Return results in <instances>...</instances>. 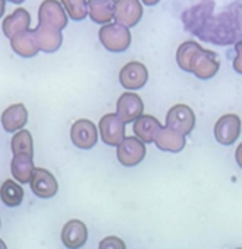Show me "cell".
I'll use <instances>...</instances> for the list:
<instances>
[{"label":"cell","mask_w":242,"mask_h":249,"mask_svg":"<svg viewBox=\"0 0 242 249\" xmlns=\"http://www.w3.org/2000/svg\"><path fill=\"white\" fill-rule=\"evenodd\" d=\"M60 237L68 249H79L88 239V229L81 220H69L63 226Z\"/></svg>","instance_id":"cell-14"},{"label":"cell","mask_w":242,"mask_h":249,"mask_svg":"<svg viewBox=\"0 0 242 249\" xmlns=\"http://www.w3.org/2000/svg\"><path fill=\"white\" fill-rule=\"evenodd\" d=\"M98 249H127V245L117 236H106L100 240Z\"/></svg>","instance_id":"cell-25"},{"label":"cell","mask_w":242,"mask_h":249,"mask_svg":"<svg viewBox=\"0 0 242 249\" xmlns=\"http://www.w3.org/2000/svg\"><path fill=\"white\" fill-rule=\"evenodd\" d=\"M176 62L182 71L194 73L200 79H210L220 69L219 56L191 40L179 46L176 52Z\"/></svg>","instance_id":"cell-2"},{"label":"cell","mask_w":242,"mask_h":249,"mask_svg":"<svg viewBox=\"0 0 242 249\" xmlns=\"http://www.w3.org/2000/svg\"><path fill=\"white\" fill-rule=\"evenodd\" d=\"M11 47L21 57H34L40 52L34 30H27L15 34L11 38Z\"/></svg>","instance_id":"cell-17"},{"label":"cell","mask_w":242,"mask_h":249,"mask_svg":"<svg viewBox=\"0 0 242 249\" xmlns=\"http://www.w3.org/2000/svg\"><path fill=\"white\" fill-rule=\"evenodd\" d=\"M71 140L74 145L81 150L93 148L98 141V134L95 129V124L88 119H79L74 122L71 128Z\"/></svg>","instance_id":"cell-8"},{"label":"cell","mask_w":242,"mask_h":249,"mask_svg":"<svg viewBox=\"0 0 242 249\" xmlns=\"http://www.w3.org/2000/svg\"><path fill=\"white\" fill-rule=\"evenodd\" d=\"M119 81L127 89H140L149 81V71L140 62H130L120 69Z\"/></svg>","instance_id":"cell-12"},{"label":"cell","mask_w":242,"mask_h":249,"mask_svg":"<svg viewBox=\"0 0 242 249\" xmlns=\"http://www.w3.org/2000/svg\"><path fill=\"white\" fill-rule=\"evenodd\" d=\"M28 120V111L22 103L8 107L2 113V126L6 132H17L24 129Z\"/></svg>","instance_id":"cell-16"},{"label":"cell","mask_w":242,"mask_h":249,"mask_svg":"<svg viewBox=\"0 0 242 249\" xmlns=\"http://www.w3.org/2000/svg\"><path fill=\"white\" fill-rule=\"evenodd\" d=\"M38 24L62 31L68 25V15L62 3L57 0H44L38 8Z\"/></svg>","instance_id":"cell-6"},{"label":"cell","mask_w":242,"mask_h":249,"mask_svg":"<svg viewBox=\"0 0 242 249\" xmlns=\"http://www.w3.org/2000/svg\"><path fill=\"white\" fill-rule=\"evenodd\" d=\"M34 34H36L38 49L44 53H55L62 46V40H63L62 31H59L53 27L38 24L34 28Z\"/></svg>","instance_id":"cell-15"},{"label":"cell","mask_w":242,"mask_h":249,"mask_svg":"<svg viewBox=\"0 0 242 249\" xmlns=\"http://www.w3.org/2000/svg\"><path fill=\"white\" fill-rule=\"evenodd\" d=\"M30 24H31V15L28 14V11L24 8H18L3 19L2 30L3 34L11 40L15 34L30 30Z\"/></svg>","instance_id":"cell-18"},{"label":"cell","mask_w":242,"mask_h":249,"mask_svg":"<svg viewBox=\"0 0 242 249\" xmlns=\"http://www.w3.org/2000/svg\"><path fill=\"white\" fill-rule=\"evenodd\" d=\"M60 3L74 21H82L88 15V0H60Z\"/></svg>","instance_id":"cell-24"},{"label":"cell","mask_w":242,"mask_h":249,"mask_svg":"<svg viewBox=\"0 0 242 249\" xmlns=\"http://www.w3.org/2000/svg\"><path fill=\"white\" fill-rule=\"evenodd\" d=\"M241 135V119L236 114H224L214 124V137L222 145H232Z\"/></svg>","instance_id":"cell-9"},{"label":"cell","mask_w":242,"mask_h":249,"mask_svg":"<svg viewBox=\"0 0 242 249\" xmlns=\"http://www.w3.org/2000/svg\"><path fill=\"white\" fill-rule=\"evenodd\" d=\"M8 2L15 3V5H19V3H22V2H24V0H8Z\"/></svg>","instance_id":"cell-31"},{"label":"cell","mask_w":242,"mask_h":249,"mask_svg":"<svg viewBox=\"0 0 242 249\" xmlns=\"http://www.w3.org/2000/svg\"><path fill=\"white\" fill-rule=\"evenodd\" d=\"M162 129L160 122L150 114H144L141 116L138 120H135L134 123V134L138 140H141L143 142H153L156 140V135L159 134V131Z\"/></svg>","instance_id":"cell-19"},{"label":"cell","mask_w":242,"mask_h":249,"mask_svg":"<svg viewBox=\"0 0 242 249\" xmlns=\"http://www.w3.org/2000/svg\"><path fill=\"white\" fill-rule=\"evenodd\" d=\"M34 156H27V154H17L12 159L11 163V170L12 176L19 182V183H30L34 172V163H33Z\"/></svg>","instance_id":"cell-22"},{"label":"cell","mask_w":242,"mask_h":249,"mask_svg":"<svg viewBox=\"0 0 242 249\" xmlns=\"http://www.w3.org/2000/svg\"><path fill=\"white\" fill-rule=\"evenodd\" d=\"M156 145L162 151H169V153H179L185 148V137L181 135L179 132H175L169 128H162L159 134L156 135L154 140Z\"/></svg>","instance_id":"cell-21"},{"label":"cell","mask_w":242,"mask_h":249,"mask_svg":"<svg viewBox=\"0 0 242 249\" xmlns=\"http://www.w3.org/2000/svg\"><path fill=\"white\" fill-rule=\"evenodd\" d=\"M195 126V114L186 104L173 106L166 116V128L179 132L181 135H188Z\"/></svg>","instance_id":"cell-5"},{"label":"cell","mask_w":242,"mask_h":249,"mask_svg":"<svg viewBox=\"0 0 242 249\" xmlns=\"http://www.w3.org/2000/svg\"><path fill=\"white\" fill-rule=\"evenodd\" d=\"M238 249H242V248H238Z\"/></svg>","instance_id":"cell-32"},{"label":"cell","mask_w":242,"mask_h":249,"mask_svg":"<svg viewBox=\"0 0 242 249\" xmlns=\"http://www.w3.org/2000/svg\"><path fill=\"white\" fill-rule=\"evenodd\" d=\"M0 249H8V246H6V243L2 240V239H0Z\"/></svg>","instance_id":"cell-30"},{"label":"cell","mask_w":242,"mask_h":249,"mask_svg":"<svg viewBox=\"0 0 242 249\" xmlns=\"http://www.w3.org/2000/svg\"><path fill=\"white\" fill-rule=\"evenodd\" d=\"M98 38L103 47L112 53H122L131 44V33L127 27L120 24H107L103 25L98 31Z\"/></svg>","instance_id":"cell-3"},{"label":"cell","mask_w":242,"mask_h":249,"mask_svg":"<svg viewBox=\"0 0 242 249\" xmlns=\"http://www.w3.org/2000/svg\"><path fill=\"white\" fill-rule=\"evenodd\" d=\"M143 18V6L140 0H116L114 19L127 28L135 27Z\"/></svg>","instance_id":"cell-13"},{"label":"cell","mask_w":242,"mask_h":249,"mask_svg":"<svg viewBox=\"0 0 242 249\" xmlns=\"http://www.w3.org/2000/svg\"><path fill=\"white\" fill-rule=\"evenodd\" d=\"M100 137L104 144L112 147H119L125 137V122L116 113H107L100 119L98 123Z\"/></svg>","instance_id":"cell-4"},{"label":"cell","mask_w":242,"mask_h":249,"mask_svg":"<svg viewBox=\"0 0 242 249\" xmlns=\"http://www.w3.org/2000/svg\"><path fill=\"white\" fill-rule=\"evenodd\" d=\"M5 14V0H0V18Z\"/></svg>","instance_id":"cell-29"},{"label":"cell","mask_w":242,"mask_h":249,"mask_svg":"<svg viewBox=\"0 0 242 249\" xmlns=\"http://www.w3.org/2000/svg\"><path fill=\"white\" fill-rule=\"evenodd\" d=\"M117 116L122 119L125 123L138 120L143 116L144 110V103L140 95L134 92H124L119 97L117 104H116Z\"/></svg>","instance_id":"cell-11"},{"label":"cell","mask_w":242,"mask_h":249,"mask_svg":"<svg viewBox=\"0 0 242 249\" xmlns=\"http://www.w3.org/2000/svg\"><path fill=\"white\" fill-rule=\"evenodd\" d=\"M235 157H236V163H238V164H239V167L242 169V142L238 145L236 153H235Z\"/></svg>","instance_id":"cell-27"},{"label":"cell","mask_w":242,"mask_h":249,"mask_svg":"<svg viewBox=\"0 0 242 249\" xmlns=\"http://www.w3.org/2000/svg\"><path fill=\"white\" fill-rule=\"evenodd\" d=\"M146 157V145L137 137H127L117 147V160L125 167L140 164Z\"/></svg>","instance_id":"cell-7"},{"label":"cell","mask_w":242,"mask_h":249,"mask_svg":"<svg viewBox=\"0 0 242 249\" xmlns=\"http://www.w3.org/2000/svg\"><path fill=\"white\" fill-rule=\"evenodd\" d=\"M31 191L34 195H37L38 198H52L57 194L59 189V183L56 180V178L46 169L41 167H36L33 172V178H31Z\"/></svg>","instance_id":"cell-10"},{"label":"cell","mask_w":242,"mask_h":249,"mask_svg":"<svg viewBox=\"0 0 242 249\" xmlns=\"http://www.w3.org/2000/svg\"><path fill=\"white\" fill-rule=\"evenodd\" d=\"M214 0H200L182 14L184 28L201 41L216 46L242 41V0L223 6L217 15H214Z\"/></svg>","instance_id":"cell-1"},{"label":"cell","mask_w":242,"mask_h":249,"mask_svg":"<svg viewBox=\"0 0 242 249\" xmlns=\"http://www.w3.org/2000/svg\"><path fill=\"white\" fill-rule=\"evenodd\" d=\"M141 2L144 5H147V6H154V5H157L160 2V0H141Z\"/></svg>","instance_id":"cell-28"},{"label":"cell","mask_w":242,"mask_h":249,"mask_svg":"<svg viewBox=\"0 0 242 249\" xmlns=\"http://www.w3.org/2000/svg\"><path fill=\"white\" fill-rule=\"evenodd\" d=\"M116 0H88V15L97 24L110 22L114 18Z\"/></svg>","instance_id":"cell-20"},{"label":"cell","mask_w":242,"mask_h":249,"mask_svg":"<svg viewBox=\"0 0 242 249\" xmlns=\"http://www.w3.org/2000/svg\"><path fill=\"white\" fill-rule=\"evenodd\" d=\"M0 199L8 207H18L24 199V189L17 182L8 179L0 186Z\"/></svg>","instance_id":"cell-23"},{"label":"cell","mask_w":242,"mask_h":249,"mask_svg":"<svg viewBox=\"0 0 242 249\" xmlns=\"http://www.w3.org/2000/svg\"><path fill=\"white\" fill-rule=\"evenodd\" d=\"M235 52H236V56L233 59V69L242 75V41L235 44Z\"/></svg>","instance_id":"cell-26"}]
</instances>
